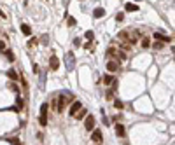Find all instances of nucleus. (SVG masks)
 <instances>
[{
  "label": "nucleus",
  "instance_id": "nucleus-1",
  "mask_svg": "<svg viewBox=\"0 0 175 145\" xmlns=\"http://www.w3.org/2000/svg\"><path fill=\"white\" fill-rule=\"evenodd\" d=\"M65 65H67V70H72L74 65H75V58H74V53H67V56H65Z\"/></svg>",
  "mask_w": 175,
  "mask_h": 145
},
{
  "label": "nucleus",
  "instance_id": "nucleus-2",
  "mask_svg": "<svg viewBox=\"0 0 175 145\" xmlns=\"http://www.w3.org/2000/svg\"><path fill=\"white\" fill-rule=\"evenodd\" d=\"M72 100H74V98H70V96H60V98H58V101H56V107H58V112H61V110H63V107L67 105L69 101H72Z\"/></svg>",
  "mask_w": 175,
  "mask_h": 145
},
{
  "label": "nucleus",
  "instance_id": "nucleus-3",
  "mask_svg": "<svg viewBox=\"0 0 175 145\" xmlns=\"http://www.w3.org/2000/svg\"><path fill=\"white\" fill-rule=\"evenodd\" d=\"M84 128H86L88 131H93V129H95V117H93V115H88V117L84 119Z\"/></svg>",
  "mask_w": 175,
  "mask_h": 145
},
{
  "label": "nucleus",
  "instance_id": "nucleus-4",
  "mask_svg": "<svg viewBox=\"0 0 175 145\" xmlns=\"http://www.w3.org/2000/svg\"><path fill=\"white\" fill-rule=\"evenodd\" d=\"M81 109H82V103H81V101H77V100H75V101H74V103H72V107H70V110H69V114H70V115H72V117H74V115H75V114H77V112H79V110H81Z\"/></svg>",
  "mask_w": 175,
  "mask_h": 145
},
{
  "label": "nucleus",
  "instance_id": "nucleus-5",
  "mask_svg": "<svg viewBox=\"0 0 175 145\" xmlns=\"http://www.w3.org/2000/svg\"><path fill=\"white\" fill-rule=\"evenodd\" d=\"M49 67H51V70H58V68H60V59H58L56 54H53V56L49 58Z\"/></svg>",
  "mask_w": 175,
  "mask_h": 145
},
{
  "label": "nucleus",
  "instance_id": "nucleus-6",
  "mask_svg": "<svg viewBox=\"0 0 175 145\" xmlns=\"http://www.w3.org/2000/svg\"><path fill=\"white\" fill-rule=\"evenodd\" d=\"M107 70L111 72V74L117 72L119 70V63H117V61H109V63H107Z\"/></svg>",
  "mask_w": 175,
  "mask_h": 145
},
{
  "label": "nucleus",
  "instance_id": "nucleus-7",
  "mask_svg": "<svg viewBox=\"0 0 175 145\" xmlns=\"http://www.w3.org/2000/svg\"><path fill=\"white\" fill-rule=\"evenodd\" d=\"M154 38L156 40H161V42H172V37H166V35H161V33H154Z\"/></svg>",
  "mask_w": 175,
  "mask_h": 145
},
{
  "label": "nucleus",
  "instance_id": "nucleus-8",
  "mask_svg": "<svg viewBox=\"0 0 175 145\" xmlns=\"http://www.w3.org/2000/svg\"><path fill=\"white\" fill-rule=\"evenodd\" d=\"M91 140H93V142H102V129H93Z\"/></svg>",
  "mask_w": 175,
  "mask_h": 145
},
{
  "label": "nucleus",
  "instance_id": "nucleus-9",
  "mask_svg": "<svg viewBox=\"0 0 175 145\" xmlns=\"http://www.w3.org/2000/svg\"><path fill=\"white\" fill-rule=\"evenodd\" d=\"M47 109H49L47 103H42V105H40V115L39 117H47Z\"/></svg>",
  "mask_w": 175,
  "mask_h": 145
},
{
  "label": "nucleus",
  "instance_id": "nucleus-10",
  "mask_svg": "<svg viewBox=\"0 0 175 145\" xmlns=\"http://www.w3.org/2000/svg\"><path fill=\"white\" fill-rule=\"evenodd\" d=\"M103 14H105V9H103V7H96V9L93 11V16H95V18H102Z\"/></svg>",
  "mask_w": 175,
  "mask_h": 145
},
{
  "label": "nucleus",
  "instance_id": "nucleus-11",
  "mask_svg": "<svg viewBox=\"0 0 175 145\" xmlns=\"http://www.w3.org/2000/svg\"><path fill=\"white\" fill-rule=\"evenodd\" d=\"M124 9H126L128 12H130V11H131V12H137V11H138V5H135V4H130V2H128V4L124 5Z\"/></svg>",
  "mask_w": 175,
  "mask_h": 145
},
{
  "label": "nucleus",
  "instance_id": "nucleus-12",
  "mask_svg": "<svg viewBox=\"0 0 175 145\" xmlns=\"http://www.w3.org/2000/svg\"><path fill=\"white\" fill-rule=\"evenodd\" d=\"M116 133H117V136H124V126L123 124H116Z\"/></svg>",
  "mask_w": 175,
  "mask_h": 145
},
{
  "label": "nucleus",
  "instance_id": "nucleus-13",
  "mask_svg": "<svg viewBox=\"0 0 175 145\" xmlns=\"http://www.w3.org/2000/svg\"><path fill=\"white\" fill-rule=\"evenodd\" d=\"M21 32H23V35H30L32 33V28L25 23V25H21Z\"/></svg>",
  "mask_w": 175,
  "mask_h": 145
},
{
  "label": "nucleus",
  "instance_id": "nucleus-14",
  "mask_svg": "<svg viewBox=\"0 0 175 145\" xmlns=\"http://www.w3.org/2000/svg\"><path fill=\"white\" fill-rule=\"evenodd\" d=\"M86 114H88V110H86V109H81V110L75 114V119H84V117H86Z\"/></svg>",
  "mask_w": 175,
  "mask_h": 145
},
{
  "label": "nucleus",
  "instance_id": "nucleus-15",
  "mask_svg": "<svg viewBox=\"0 0 175 145\" xmlns=\"http://www.w3.org/2000/svg\"><path fill=\"white\" fill-rule=\"evenodd\" d=\"M7 142H9L11 145H21V140H19V138H16V136H11V138H7Z\"/></svg>",
  "mask_w": 175,
  "mask_h": 145
},
{
  "label": "nucleus",
  "instance_id": "nucleus-16",
  "mask_svg": "<svg viewBox=\"0 0 175 145\" xmlns=\"http://www.w3.org/2000/svg\"><path fill=\"white\" fill-rule=\"evenodd\" d=\"M16 109H18V110L23 109V100H21V96H19V94L16 96Z\"/></svg>",
  "mask_w": 175,
  "mask_h": 145
},
{
  "label": "nucleus",
  "instance_id": "nucleus-17",
  "mask_svg": "<svg viewBox=\"0 0 175 145\" xmlns=\"http://www.w3.org/2000/svg\"><path fill=\"white\" fill-rule=\"evenodd\" d=\"M114 56H117L121 61H124V59H126V53H124V51H116V53H114Z\"/></svg>",
  "mask_w": 175,
  "mask_h": 145
},
{
  "label": "nucleus",
  "instance_id": "nucleus-18",
  "mask_svg": "<svg viewBox=\"0 0 175 145\" xmlns=\"http://www.w3.org/2000/svg\"><path fill=\"white\" fill-rule=\"evenodd\" d=\"M7 77H9L11 80H18V74H16V70H9V72H7Z\"/></svg>",
  "mask_w": 175,
  "mask_h": 145
},
{
  "label": "nucleus",
  "instance_id": "nucleus-19",
  "mask_svg": "<svg viewBox=\"0 0 175 145\" xmlns=\"http://www.w3.org/2000/svg\"><path fill=\"white\" fill-rule=\"evenodd\" d=\"M112 82H114V77H112L111 74L103 77V84H112Z\"/></svg>",
  "mask_w": 175,
  "mask_h": 145
},
{
  "label": "nucleus",
  "instance_id": "nucleus-20",
  "mask_svg": "<svg viewBox=\"0 0 175 145\" xmlns=\"http://www.w3.org/2000/svg\"><path fill=\"white\" fill-rule=\"evenodd\" d=\"M4 54H5V58H7L9 61H14V53H12V51H5Z\"/></svg>",
  "mask_w": 175,
  "mask_h": 145
},
{
  "label": "nucleus",
  "instance_id": "nucleus-21",
  "mask_svg": "<svg viewBox=\"0 0 175 145\" xmlns=\"http://www.w3.org/2000/svg\"><path fill=\"white\" fill-rule=\"evenodd\" d=\"M149 46H151V40H149L147 37H144V38H142V47L145 49V47H149Z\"/></svg>",
  "mask_w": 175,
  "mask_h": 145
},
{
  "label": "nucleus",
  "instance_id": "nucleus-22",
  "mask_svg": "<svg viewBox=\"0 0 175 145\" xmlns=\"http://www.w3.org/2000/svg\"><path fill=\"white\" fill-rule=\"evenodd\" d=\"M117 37H119V38H130V33H128V32H119Z\"/></svg>",
  "mask_w": 175,
  "mask_h": 145
},
{
  "label": "nucleus",
  "instance_id": "nucleus-23",
  "mask_svg": "<svg viewBox=\"0 0 175 145\" xmlns=\"http://www.w3.org/2000/svg\"><path fill=\"white\" fill-rule=\"evenodd\" d=\"M35 44H37V38H35V37H32V38L28 40V47H32V46H35Z\"/></svg>",
  "mask_w": 175,
  "mask_h": 145
},
{
  "label": "nucleus",
  "instance_id": "nucleus-24",
  "mask_svg": "<svg viewBox=\"0 0 175 145\" xmlns=\"http://www.w3.org/2000/svg\"><path fill=\"white\" fill-rule=\"evenodd\" d=\"M114 107H116V109H123V101H121V100H116V101H114Z\"/></svg>",
  "mask_w": 175,
  "mask_h": 145
},
{
  "label": "nucleus",
  "instance_id": "nucleus-25",
  "mask_svg": "<svg viewBox=\"0 0 175 145\" xmlns=\"http://www.w3.org/2000/svg\"><path fill=\"white\" fill-rule=\"evenodd\" d=\"M67 23H69V26H75V25H77V21H75L74 18H69V21H67Z\"/></svg>",
  "mask_w": 175,
  "mask_h": 145
},
{
  "label": "nucleus",
  "instance_id": "nucleus-26",
  "mask_svg": "<svg viewBox=\"0 0 175 145\" xmlns=\"http://www.w3.org/2000/svg\"><path fill=\"white\" fill-rule=\"evenodd\" d=\"M93 37H95L93 32H86V38H88V40H93Z\"/></svg>",
  "mask_w": 175,
  "mask_h": 145
},
{
  "label": "nucleus",
  "instance_id": "nucleus-27",
  "mask_svg": "<svg viewBox=\"0 0 175 145\" xmlns=\"http://www.w3.org/2000/svg\"><path fill=\"white\" fill-rule=\"evenodd\" d=\"M112 94H114V89H111V91H107V100H112Z\"/></svg>",
  "mask_w": 175,
  "mask_h": 145
},
{
  "label": "nucleus",
  "instance_id": "nucleus-28",
  "mask_svg": "<svg viewBox=\"0 0 175 145\" xmlns=\"http://www.w3.org/2000/svg\"><path fill=\"white\" fill-rule=\"evenodd\" d=\"M116 19H117V21H123V19H124V14H123V12H119V14L116 16Z\"/></svg>",
  "mask_w": 175,
  "mask_h": 145
},
{
  "label": "nucleus",
  "instance_id": "nucleus-29",
  "mask_svg": "<svg viewBox=\"0 0 175 145\" xmlns=\"http://www.w3.org/2000/svg\"><path fill=\"white\" fill-rule=\"evenodd\" d=\"M114 53H116V49H114V47H111V49L107 51V54H109V56H114Z\"/></svg>",
  "mask_w": 175,
  "mask_h": 145
},
{
  "label": "nucleus",
  "instance_id": "nucleus-30",
  "mask_svg": "<svg viewBox=\"0 0 175 145\" xmlns=\"http://www.w3.org/2000/svg\"><path fill=\"white\" fill-rule=\"evenodd\" d=\"M161 47H163V44H161V42H156V44H154V49H156V51H158V49H161Z\"/></svg>",
  "mask_w": 175,
  "mask_h": 145
},
{
  "label": "nucleus",
  "instance_id": "nucleus-31",
  "mask_svg": "<svg viewBox=\"0 0 175 145\" xmlns=\"http://www.w3.org/2000/svg\"><path fill=\"white\" fill-rule=\"evenodd\" d=\"M40 40H42V42H44V44H47V40H49V37H47V35H44V37H42Z\"/></svg>",
  "mask_w": 175,
  "mask_h": 145
},
{
  "label": "nucleus",
  "instance_id": "nucleus-32",
  "mask_svg": "<svg viewBox=\"0 0 175 145\" xmlns=\"http://www.w3.org/2000/svg\"><path fill=\"white\" fill-rule=\"evenodd\" d=\"M74 46H75V47L81 46V38H75V40H74Z\"/></svg>",
  "mask_w": 175,
  "mask_h": 145
},
{
  "label": "nucleus",
  "instance_id": "nucleus-33",
  "mask_svg": "<svg viewBox=\"0 0 175 145\" xmlns=\"http://www.w3.org/2000/svg\"><path fill=\"white\" fill-rule=\"evenodd\" d=\"M0 49H2V51L5 49V42H4V40H0Z\"/></svg>",
  "mask_w": 175,
  "mask_h": 145
}]
</instances>
